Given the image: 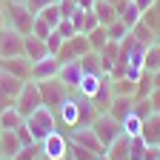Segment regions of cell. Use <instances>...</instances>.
I'll return each instance as SVG.
<instances>
[{
  "instance_id": "cell-1",
  "label": "cell",
  "mask_w": 160,
  "mask_h": 160,
  "mask_svg": "<svg viewBox=\"0 0 160 160\" xmlns=\"http://www.w3.org/2000/svg\"><path fill=\"white\" fill-rule=\"evenodd\" d=\"M6 12V26L20 32V34H32V26H34V12H29V6L23 3V0H9V3L3 6Z\"/></svg>"
},
{
  "instance_id": "cell-2",
  "label": "cell",
  "mask_w": 160,
  "mask_h": 160,
  "mask_svg": "<svg viewBox=\"0 0 160 160\" xmlns=\"http://www.w3.org/2000/svg\"><path fill=\"white\" fill-rule=\"evenodd\" d=\"M26 126H29V132H32V137H34V143H43V140H46V137L57 129L54 109H49V106L34 109V112L26 117Z\"/></svg>"
},
{
  "instance_id": "cell-3",
  "label": "cell",
  "mask_w": 160,
  "mask_h": 160,
  "mask_svg": "<svg viewBox=\"0 0 160 160\" xmlns=\"http://www.w3.org/2000/svg\"><path fill=\"white\" fill-rule=\"evenodd\" d=\"M43 106V97H40V86H37V80H26L23 83V89H20V94L14 97V109L23 114V120L34 112V109H40Z\"/></svg>"
},
{
  "instance_id": "cell-4",
  "label": "cell",
  "mask_w": 160,
  "mask_h": 160,
  "mask_svg": "<svg viewBox=\"0 0 160 160\" xmlns=\"http://www.w3.org/2000/svg\"><path fill=\"white\" fill-rule=\"evenodd\" d=\"M92 129H94V134H97V140L103 143V149L109 152V146L114 143V140L123 134V126L117 123V120L109 114V112H103V114H97V120L92 123Z\"/></svg>"
},
{
  "instance_id": "cell-5",
  "label": "cell",
  "mask_w": 160,
  "mask_h": 160,
  "mask_svg": "<svg viewBox=\"0 0 160 160\" xmlns=\"http://www.w3.org/2000/svg\"><path fill=\"white\" fill-rule=\"evenodd\" d=\"M86 52H92V46H89V37L86 34H74V37H69V40H63V46H60V52L54 54L60 63H69V60H80Z\"/></svg>"
},
{
  "instance_id": "cell-6",
  "label": "cell",
  "mask_w": 160,
  "mask_h": 160,
  "mask_svg": "<svg viewBox=\"0 0 160 160\" xmlns=\"http://www.w3.org/2000/svg\"><path fill=\"white\" fill-rule=\"evenodd\" d=\"M40 97H43V106H49V109H57L63 100L69 97V89L60 83L57 77H52V80H40Z\"/></svg>"
},
{
  "instance_id": "cell-7",
  "label": "cell",
  "mask_w": 160,
  "mask_h": 160,
  "mask_svg": "<svg viewBox=\"0 0 160 160\" xmlns=\"http://www.w3.org/2000/svg\"><path fill=\"white\" fill-rule=\"evenodd\" d=\"M69 143H77V146L94 152V154H106L103 143L97 140V134H94L92 126H74V129H69Z\"/></svg>"
},
{
  "instance_id": "cell-8",
  "label": "cell",
  "mask_w": 160,
  "mask_h": 160,
  "mask_svg": "<svg viewBox=\"0 0 160 160\" xmlns=\"http://www.w3.org/2000/svg\"><path fill=\"white\" fill-rule=\"evenodd\" d=\"M40 154H43L46 160H63L69 154V137L66 134H60L57 129L40 143Z\"/></svg>"
},
{
  "instance_id": "cell-9",
  "label": "cell",
  "mask_w": 160,
  "mask_h": 160,
  "mask_svg": "<svg viewBox=\"0 0 160 160\" xmlns=\"http://www.w3.org/2000/svg\"><path fill=\"white\" fill-rule=\"evenodd\" d=\"M54 112H57V114H54L57 123H63L66 129H74V126H77V117H80V94H77V92H69V97H66Z\"/></svg>"
},
{
  "instance_id": "cell-10",
  "label": "cell",
  "mask_w": 160,
  "mask_h": 160,
  "mask_svg": "<svg viewBox=\"0 0 160 160\" xmlns=\"http://www.w3.org/2000/svg\"><path fill=\"white\" fill-rule=\"evenodd\" d=\"M23 37L26 34H20L14 29H3L0 32V57H17V54H23Z\"/></svg>"
},
{
  "instance_id": "cell-11",
  "label": "cell",
  "mask_w": 160,
  "mask_h": 160,
  "mask_svg": "<svg viewBox=\"0 0 160 160\" xmlns=\"http://www.w3.org/2000/svg\"><path fill=\"white\" fill-rule=\"evenodd\" d=\"M80 77H83V66H80V60H69V63H60V72H57V80L63 83L69 92L77 89Z\"/></svg>"
},
{
  "instance_id": "cell-12",
  "label": "cell",
  "mask_w": 160,
  "mask_h": 160,
  "mask_svg": "<svg viewBox=\"0 0 160 160\" xmlns=\"http://www.w3.org/2000/svg\"><path fill=\"white\" fill-rule=\"evenodd\" d=\"M57 72H60V60L54 57V54H49V57H43V60H37V63H32V80H52V77H57Z\"/></svg>"
},
{
  "instance_id": "cell-13",
  "label": "cell",
  "mask_w": 160,
  "mask_h": 160,
  "mask_svg": "<svg viewBox=\"0 0 160 160\" xmlns=\"http://www.w3.org/2000/svg\"><path fill=\"white\" fill-rule=\"evenodd\" d=\"M0 66H3L6 72H12V74H17V77H23V80L32 77V60H29L26 54H17V57H0Z\"/></svg>"
},
{
  "instance_id": "cell-14",
  "label": "cell",
  "mask_w": 160,
  "mask_h": 160,
  "mask_svg": "<svg viewBox=\"0 0 160 160\" xmlns=\"http://www.w3.org/2000/svg\"><path fill=\"white\" fill-rule=\"evenodd\" d=\"M114 9H117V17L123 20L129 29H134L140 20H143V12L137 9V3H134V0H117V3H114Z\"/></svg>"
},
{
  "instance_id": "cell-15",
  "label": "cell",
  "mask_w": 160,
  "mask_h": 160,
  "mask_svg": "<svg viewBox=\"0 0 160 160\" xmlns=\"http://www.w3.org/2000/svg\"><path fill=\"white\" fill-rule=\"evenodd\" d=\"M112 100H114V89H112V74H103V83H100V89L94 92L92 103L97 106V112H100V114H103V112H109Z\"/></svg>"
},
{
  "instance_id": "cell-16",
  "label": "cell",
  "mask_w": 160,
  "mask_h": 160,
  "mask_svg": "<svg viewBox=\"0 0 160 160\" xmlns=\"http://www.w3.org/2000/svg\"><path fill=\"white\" fill-rule=\"evenodd\" d=\"M23 54L32 60V63H37V60L49 57V46H46V40H40L34 34H26L23 37Z\"/></svg>"
},
{
  "instance_id": "cell-17",
  "label": "cell",
  "mask_w": 160,
  "mask_h": 160,
  "mask_svg": "<svg viewBox=\"0 0 160 160\" xmlns=\"http://www.w3.org/2000/svg\"><path fill=\"white\" fill-rule=\"evenodd\" d=\"M23 83H26L23 77H17V74H12V72H6L3 66H0V92H3L6 97L14 100L20 94V89H23Z\"/></svg>"
},
{
  "instance_id": "cell-18",
  "label": "cell",
  "mask_w": 160,
  "mask_h": 160,
  "mask_svg": "<svg viewBox=\"0 0 160 160\" xmlns=\"http://www.w3.org/2000/svg\"><path fill=\"white\" fill-rule=\"evenodd\" d=\"M140 137L146 140V146H160V112L149 114L143 120V132H140Z\"/></svg>"
},
{
  "instance_id": "cell-19",
  "label": "cell",
  "mask_w": 160,
  "mask_h": 160,
  "mask_svg": "<svg viewBox=\"0 0 160 160\" xmlns=\"http://www.w3.org/2000/svg\"><path fill=\"white\" fill-rule=\"evenodd\" d=\"M134 112V97H123V94H114L112 106H109V114L117 120V123H123V117Z\"/></svg>"
},
{
  "instance_id": "cell-20",
  "label": "cell",
  "mask_w": 160,
  "mask_h": 160,
  "mask_svg": "<svg viewBox=\"0 0 160 160\" xmlns=\"http://www.w3.org/2000/svg\"><path fill=\"white\" fill-rule=\"evenodd\" d=\"M100 83H103V74H89L83 72V77H80V83H77V94H83V97H94V92L100 89Z\"/></svg>"
},
{
  "instance_id": "cell-21",
  "label": "cell",
  "mask_w": 160,
  "mask_h": 160,
  "mask_svg": "<svg viewBox=\"0 0 160 160\" xmlns=\"http://www.w3.org/2000/svg\"><path fill=\"white\" fill-rule=\"evenodd\" d=\"M97 106L92 103V97H83L80 94V117H77V126H92L94 120H97Z\"/></svg>"
},
{
  "instance_id": "cell-22",
  "label": "cell",
  "mask_w": 160,
  "mask_h": 160,
  "mask_svg": "<svg viewBox=\"0 0 160 160\" xmlns=\"http://www.w3.org/2000/svg\"><path fill=\"white\" fill-rule=\"evenodd\" d=\"M92 12L97 14L100 26H109V23H114V20H117V9H114V3H106V0H94V9H92Z\"/></svg>"
},
{
  "instance_id": "cell-23",
  "label": "cell",
  "mask_w": 160,
  "mask_h": 160,
  "mask_svg": "<svg viewBox=\"0 0 160 160\" xmlns=\"http://www.w3.org/2000/svg\"><path fill=\"white\" fill-rule=\"evenodd\" d=\"M20 149H23V143L17 140V134H14V132H0V152L6 154V160H12Z\"/></svg>"
},
{
  "instance_id": "cell-24",
  "label": "cell",
  "mask_w": 160,
  "mask_h": 160,
  "mask_svg": "<svg viewBox=\"0 0 160 160\" xmlns=\"http://www.w3.org/2000/svg\"><path fill=\"white\" fill-rule=\"evenodd\" d=\"M20 123H23V114L14 109V103H12L9 109H3V112H0V129H3V132H14Z\"/></svg>"
},
{
  "instance_id": "cell-25",
  "label": "cell",
  "mask_w": 160,
  "mask_h": 160,
  "mask_svg": "<svg viewBox=\"0 0 160 160\" xmlns=\"http://www.w3.org/2000/svg\"><path fill=\"white\" fill-rule=\"evenodd\" d=\"M120 126H123V134L126 137H140V132H143V117L132 112V114L123 117V123H120Z\"/></svg>"
},
{
  "instance_id": "cell-26",
  "label": "cell",
  "mask_w": 160,
  "mask_h": 160,
  "mask_svg": "<svg viewBox=\"0 0 160 160\" xmlns=\"http://www.w3.org/2000/svg\"><path fill=\"white\" fill-rule=\"evenodd\" d=\"M80 66H83V72H89V74H106L97 52H86L83 57H80Z\"/></svg>"
},
{
  "instance_id": "cell-27",
  "label": "cell",
  "mask_w": 160,
  "mask_h": 160,
  "mask_svg": "<svg viewBox=\"0 0 160 160\" xmlns=\"http://www.w3.org/2000/svg\"><path fill=\"white\" fill-rule=\"evenodd\" d=\"M132 37H134V40H140L143 46H152V43H154V32H152V26L146 23V20H140V23L132 29Z\"/></svg>"
},
{
  "instance_id": "cell-28",
  "label": "cell",
  "mask_w": 160,
  "mask_h": 160,
  "mask_svg": "<svg viewBox=\"0 0 160 160\" xmlns=\"http://www.w3.org/2000/svg\"><path fill=\"white\" fill-rule=\"evenodd\" d=\"M89 46H92V52H100V49H103L106 43H109V34H106V26H94L89 34Z\"/></svg>"
},
{
  "instance_id": "cell-29",
  "label": "cell",
  "mask_w": 160,
  "mask_h": 160,
  "mask_svg": "<svg viewBox=\"0 0 160 160\" xmlns=\"http://www.w3.org/2000/svg\"><path fill=\"white\" fill-rule=\"evenodd\" d=\"M112 89H114V94L134 97V89H137V83H134V80H129V77H112Z\"/></svg>"
},
{
  "instance_id": "cell-30",
  "label": "cell",
  "mask_w": 160,
  "mask_h": 160,
  "mask_svg": "<svg viewBox=\"0 0 160 160\" xmlns=\"http://www.w3.org/2000/svg\"><path fill=\"white\" fill-rule=\"evenodd\" d=\"M106 34H109V40H114V43H120L123 37H129V34H132V29H129V26H126V23H123L120 17H117L114 23H109V26H106Z\"/></svg>"
},
{
  "instance_id": "cell-31",
  "label": "cell",
  "mask_w": 160,
  "mask_h": 160,
  "mask_svg": "<svg viewBox=\"0 0 160 160\" xmlns=\"http://www.w3.org/2000/svg\"><path fill=\"white\" fill-rule=\"evenodd\" d=\"M152 89H154V83H152V72H143V74H140V80H137V89H134V100L149 97Z\"/></svg>"
},
{
  "instance_id": "cell-32",
  "label": "cell",
  "mask_w": 160,
  "mask_h": 160,
  "mask_svg": "<svg viewBox=\"0 0 160 160\" xmlns=\"http://www.w3.org/2000/svg\"><path fill=\"white\" fill-rule=\"evenodd\" d=\"M143 66H146V72H157V69H160V46H157V43L146 46V60H143Z\"/></svg>"
},
{
  "instance_id": "cell-33",
  "label": "cell",
  "mask_w": 160,
  "mask_h": 160,
  "mask_svg": "<svg viewBox=\"0 0 160 160\" xmlns=\"http://www.w3.org/2000/svg\"><path fill=\"white\" fill-rule=\"evenodd\" d=\"M40 17H43L46 20V23L52 26V29H57V23H60V20H63V14H60V9H57V3H49L43 12H40Z\"/></svg>"
},
{
  "instance_id": "cell-34",
  "label": "cell",
  "mask_w": 160,
  "mask_h": 160,
  "mask_svg": "<svg viewBox=\"0 0 160 160\" xmlns=\"http://www.w3.org/2000/svg\"><path fill=\"white\" fill-rule=\"evenodd\" d=\"M143 20L152 26V32H154V34L160 32V0H154V6H152L149 12H143Z\"/></svg>"
},
{
  "instance_id": "cell-35",
  "label": "cell",
  "mask_w": 160,
  "mask_h": 160,
  "mask_svg": "<svg viewBox=\"0 0 160 160\" xmlns=\"http://www.w3.org/2000/svg\"><path fill=\"white\" fill-rule=\"evenodd\" d=\"M52 32H54V29H52V26L46 23V20L37 14V17H34V26H32V34H34V37H40V40H46Z\"/></svg>"
},
{
  "instance_id": "cell-36",
  "label": "cell",
  "mask_w": 160,
  "mask_h": 160,
  "mask_svg": "<svg viewBox=\"0 0 160 160\" xmlns=\"http://www.w3.org/2000/svg\"><path fill=\"white\" fill-rule=\"evenodd\" d=\"M69 154L74 157V160H97L100 154H94V152H89V149H83V146H77V143H69Z\"/></svg>"
},
{
  "instance_id": "cell-37",
  "label": "cell",
  "mask_w": 160,
  "mask_h": 160,
  "mask_svg": "<svg viewBox=\"0 0 160 160\" xmlns=\"http://www.w3.org/2000/svg\"><path fill=\"white\" fill-rule=\"evenodd\" d=\"M146 140L143 137H132V146H129V152H132V160H143L146 157Z\"/></svg>"
},
{
  "instance_id": "cell-38",
  "label": "cell",
  "mask_w": 160,
  "mask_h": 160,
  "mask_svg": "<svg viewBox=\"0 0 160 160\" xmlns=\"http://www.w3.org/2000/svg\"><path fill=\"white\" fill-rule=\"evenodd\" d=\"M134 114H140V117H149V114H154V106H152V97H143V100H134Z\"/></svg>"
},
{
  "instance_id": "cell-39",
  "label": "cell",
  "mask_w": 160,
  "mask_h": 160,
  "mask_svg": "<svg viewBox=\"0 0 160 160\" xmlns=\"http://www.w3.org/2000/svg\"><path fill=\"white\" fill-rule=\"evenodd\" d=\"M54 32H57L60 37H63V40H69V37H74V34H77V29H74V23H72L69 17H63V20H60Z\"/></svg>"
},
{
  "instance_id": "cell-40",
  "label": "cell",
  "mask_w": 160,
  "mask_h": 160,
  "mask_svg": "<svg viewBox=\"0 0 160 160\" xmlns=\"http://www.w3.org/2000/svg\"><path fill=\"white\" fill-rule=\"evenodd\" d=\"M14 134H17V140H20L23 146H34V137H32V132H29V126H26V120L14 129Z\"/></svg>"
},
{
  "instance_id": "cell-41",
  "label": "cell",
  "mask_w": 160,
  "mask_h": 160,
  "mask_svg": "<svg viewBox=\"0 0 160 160\" xmlns=\"http://www.w3.org/2000/svg\"><path fill=\"white\" fill-rule=\"evenodd\" d=\"M94 26H100V20L94 12H83V26H80V34H89Z\"/></svg>"
},
{
  "instance_id": "cell-42",
  "label": "cell",
  "mask_w": 160,
  "mask_h": 160,
  "mask_svg": "<svg viewBox=\"0 0 160 160\" xmlns=\"http://www.w3.org/2000/svg\"><path fill=\"white\" fill-rule=\"evenodd\" d=\"M46 46H49V54H57V52H60V46H63V37H60L57 32H52V34L46 37Z\"/></svg>"
},
{
  "instance_id": "cell-43",
  "label": "cell",
  "mask_w": 160,
  "mask_h": 160,
  "mask_svg": "<svg viewBox=\"0 0 160 160\" xmlns=\"http://www.w3.org/2000/svg\"><path fill=\"white\" fill-rule=\"evenodd\" d=\"M57 9H60L63 17H72L77 12V3H74V0H57Z\"/></svg>"
},
{
  "instance_id": "cell-44",
  "label": "cell",
  "mask_w": 160,
  "mask_h": 160,
  "mask_svg": "<svg viewBox=\"0 0 160 160\" xmlns=\"http://www.w3.org/2000/svg\"><path fill=\"white\" fill-rule=\"evenodd\" d=\"M23 3L29 6V12H34V14H40L49 3H54V0H23Z\"/></svg>"
},
{
  "instance_id": "cell-45",
  "label": "cell",
  "mask_w": 160,
  "mask_h": 160,
  "mask_svg": "<svg viewBox=\"0 0 160 160\" xmlns=\"http://www.w3.org/2000/svg\"><path fill=\"white\" fill-rule=\"evenodd\" d=\"M152 106H154V112H160V89H152Z\"/></svg>"
},
{
  "instance_id": "cell-46",
  "label": "cell",
  "mask_w": 160,
  "mask_h": 160,
  "mask_svg": "<svg viewBox=\"0 0 160 160\" xmlns=\"http://www.w3.org/2000/svg\"><path fill=\"white\" fill-rule=\"evenodd\" d=\"M77 3V9H83V12H92L94 9V0H74Z\"/></svg>"
},
{
  "instance_id": "cell-47",
  "label": "cell",
  "mask_w": 160,
  "mask_h": 160,
  "mask_svg": "<svg viewBox=\"0 0 160 160\" xmlns=\"http://www.w3.org/2000/svg\"><path fill=\"white\" fill-rule=\"evenodd\" d=\"M134 3H137V9H140V12H149V9L154 6V0H134Z\"/></svg>"
},
{
  "instance_id": "cell-48",
  "label": "cell",
  "mask_w": 160,
  "mask_h": 160,
  "mask_svg": "<svg viewBox=\"0 0 160 160\" xmlns=\"http://www.w3.org/2000/svg\"><path fill=\"white\" fill-rule=\"evenodd\" d=\"M12 103H14V100H12V97H6L3 92H0V112H3V109H9Z\"/></svg>"
},
{
  "instance_id": "cell-49",
  "label": "cell",
  "mask_w": 160,
  "mask_h": 160,
  "mask_svg": "<svg viewBox=\"0 0 160 160\" xmlns=\"http://www.w3.org/2000/svg\"><path fill=\"white\" fill-rule=\"evenodd\" d=\"M152 83H154V89H160V69L152 72Z\"/></svg>"
},
{
  "instance_id": "cell-50",
  "label": "cell",
  "mask_w": 160,
  "mask_h": 160,
  "mask_svg": "<svg viewBox=\"0 0 160 160\" xmlns=\"http://www.w3.org/2000/svg\"><path fill=\"white\" fill-rule=\"evenodd\" d=\"M6 29V12H3V6H0V32Z\"/></svg>"
},
{
  "instance_id": "cell-51",
  "label": "cell",
  "mask_w": 160,
  "mask_h": 160,
  "mask_svg": "<svg viewBox=\"0 0 160 160\" xmlns=\"http://www.w3.org/2000/svg\"><path fill=\"white\" fill-rule=\"evenodd\" d=\"M97 160H112V157H109V154H100V157H97Z\"/></svg>"
},
{
  "instance_id": "cell-52",
  "label": "cell",
  "mask_w": 160,
  "mask_h": 160,
  "mask_svg": "<svg viewBox=\"0 0 160 160\" xmlns=\"http://www.w3.org/2000/svg\"><path fill=\"white\" fill-rule=\"evenodd\" d=\"M154 43H157V46H160V32H157V34H154Z\"/></svg>"
},
{
  "instance_id": "cell-53",
  "label": "cell",
  "mask_w": 160,
  "mask_h": 160,
  "mask_svg": "<svg viewBox=\"0 0 160 160\" xmlns=\"http://www.w3.org/2000/svg\"><path fill=\"white\" fill-rule=\"evenodd\" d=\"M63 160H74V157H72V154H66V157H63Z\"/></svg>"
},
{
  "instance_id": "cell-54",
  "label": "cell",
  "mask_w": 160,
  "mask_h": 160,
  "mask_svg": "<svg viewBox=\"0 0 160 160\" xmlns=\"http://www.w3.org/2000/svg\"><path fill=\"white\" fill-rule=\"evenodd\" d=\"M106 3H117V0H106Z\"/></svg>"
},
{
  "instance_id": "cell-55",
  "label": "cell",
  "mask_w": 160,
  "mask_h": 160,
  "mask_svg": "<svg viewBox=\"0 0 160 160\" xmlns=\"http://www.w3.org/2000/svg\"><path fill=\"white\" fill-rule=\"evenodd\" d=\"M154 160H160V157H154Z\"/></svg>"
},
{
  "instance_id": "cell-56",
  "label": "cell",
  "mask_w": 160,
  "mask_h": 160,
  "mask_svg": "<svg viewBox=\"0 0 160 160\" xmlns=\"http://www.w3.org/2000/svg\"><path fill=\"white\" fill-rule=\"evenodd\" d=\"M54 3H57V0H54Z\"/></svg>"
},
{
  "instance_id": "cell-57",
  "label": "cell",
  "mask_w": 160,
  "mask_h": 160,
  "mask_svg": "<svg viewBox=\"0 0 160 160\" xmlns=\"http://www.w3.org/2000/svg\"><path fill=\"white\" fill-rule=\"evenodd\" d=\"M0 132H3V129H0Z\"/></svg>"
}]
</instances>
